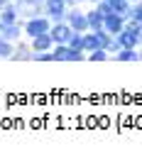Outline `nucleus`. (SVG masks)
Here are the masks:
<instances>
[{
	"mask_svg": "<svg viewBox=\"0 0 142 159\" xmlns=\"http://www.w3.org/2000/svg\"><path fill=\"white\" fill-rule=\"evenodd\" d=\"M103 47V39H101V30L98 32H86L83 34V52L86 54H91V52H96V49H101Z\"/></svg>",
	"mask_w": 142,
	"mask_h": 159,
	"instance_id": "obj_12",
	"label": "nucleus"
},
{
	"mask_svg": "<svg viewBox=\"0 0 142 159\" xmlns=\"http://www.w3.org/2000/svg\"><path fill=\"white\" fill-rule=\"evenodd\" d=\"M30 47H32V52H52V49H54V39H52L49 32H44L39 37L30 39Z\"/></svg>",
	"mask_w": 142,
	"mask_h": 159,
	"instance_id": "obj_11",
	"label": "nucleus"
},
{
	"mask_svg": "<svg viewBox=\"0 0 142 159\" xmlns=\"http://www.w3.org/2000/svg\"><path fill=\"white\" fill-rule=\"evenodd\" d=\"M66 22L74 32H88V17H86V10H81V5H71L69 12H66Z\"/></svg>",
	"mask_w": 142,
	"mask_h": 159,
	"instance_id": "obj_3",
	"label": "nucleus"
},
{
	"mask_svg": "<svg viewBox=\"0 0 142 159\" xmlns=\"http://www.w3.org/2000/svg\"><path fill=\"white\" fill-rule=\"evenodd\" d=\"M105 52H108L110 57H113V54H118V52H120V42L115 39V37H110V42L105 44Z\"/></svg>",
	"mask_w": 142,
	"mask_h": 159,
	"instance_id": "obj_20",
	"label": "nucleus"
},
{
	"mask_svg": "<svg viewBox=\"0 0 142 159\" xmlns=\"http://www.w3.org/2000/svg\"><path fill=\"white\" fill-rule=\"evenodd\" d=\"M52 30V20L42 12V15H34V17H30V20H22V32H25V39H34V37H39L44 32H49Z\"/></svg>",
	"mask_w": 142,
	"mask_h": 159,
	"instance_id": "obj_1",
	"label": "nucleus"
},
{
	"mask_svg": "<svg viewBox=\"0 0 142 159\" xmlns=\"http://www.w3.org/2000/svg\"><path fill=\"white\" fill-rule=\"evenodd\" d=\"M17 10H20V20H30V17L44 12V2H39V0H20Z\"/></svg>",
	"mask_w": 142,
	"mask_h": 159,
	"instance_id": "obj_5",
	"label": "nucleus"
},
{
	"mask_svg": "<svg viewBox=\"0 0 142 159\" xmlns=\"http://www.w3.org/2000/svg\"><path fill=\"white\" fill-rule=\"evenodd\" d=\"M108 2L113 5V10H115L118 15H122V17L127 20V12H130V5H132L130 0H108Z\"/></svg>",
	"mask_w": 142,
	"mask_h": 159,
	"instance_id": "obj_15",
	"label": "nucleus"
},
{
	"mask_svg": "<svg viewBox=\"0 0 142 159\" xmlns=\"http://www.w3.org/2000/svg\"><path fill=\"white\" fill-rule=\"evenodd\" d=\"M93 7H96V10L101 12L103 17H108V15H113V12H115V10H113V5H110L108 0H98V2L93 5Z\"/></svg>",
	"mask_w": 142,
	"mask_h": 159,
	"instance_id": "obj_18",
	"label": "nucleus"
},
{
	"mask_svg": "<svg viewBox=\"0 0 142 159\" xmlns=\"http://www.w3.org/2000/svg\"><path fill=\"white\" fill-rule=\"evenodd\" d=\"M86 59H88V61H108V59H110V54H108V52L101 47V49H96V52L86 54Z\"/></svg>",
	"mask_w": 142,
	"mask_h": 159,
	"instance_id": "obj_17",
	"label": "nucleus"
},
{
	"mask_svg": "<svg viewBox=\"0 0 142 159\" xmlns=\"http://www.w3.org/2000/svg\"><path fill=\"white\" fill-rule=\"evenodd\" d=\"M125 17L122 15H118V12H113V15H108V17H103V30L108 32V34H120L122 30H125Z\"/></svg>",
	"mask_w": 142,
	"mask_h": 159,
	"instance_id": "obj_7",
	"label": "nucleus"
},
{
	"mask_svg": "<svg viewBox=\"0 0 142 159\" xmlns=\"http://www.w3.org/2000/svg\"><path fill=\"white\" fill-rule=\"evenodd\" d=\"M137 2H140V5H142V0H137Z\"/></svg>",
	"mask_w": 142,
	"mask_h": 159,
	"instance_id": "obj_29",
	"label": "nucleus"
},
{
	"mask_svg": "<svg viewBox=\"0 0 142 159\" xmlns=\"http://www.w3.org/2000/svg\"><path fill=\"white\" fill-rule=\"evenodd\" d=\"M32 61H54L52 52H32Z\"/></svg>",
	"mask_w": 142,
	"mask_h": 159,
	"instance_id": "obj_21",
	"label": "nucleus"
},
{
	"mask_svg": "<svg viewBox=\"0 0 142 159\" xmlns=\"http://www.w3.org/2000/svg\"><path fill=\"white\" fill-rule=\"evenodd\" d=\"M12 22H22L20 20V10H17V2H7L5 7H0V25H12Z\"/></svg>",
	"mask_w": 142,
	"mask_h": 159,
	"instance_id": "obj_9",
	"label": "nucleus"
},
{
	"mask_svg": "<svg viewBox=\"0 0 142 159\" xmlns=\"http://www.w3.org/2000/svg\"><path fill=\"white\" fill-rule=\"evenodd\" d=\"M10 61H32V47H30V39L25 42H15V52H12V57Z\"/></svg>",
	"mask_w": 142,
	"mask_h": 159,
	"instance_id": "obj_10",
	"label": "nucleus"
},
{
	"mask_svg": "<svg viewBox=\"0 0 142 159\" xmlns=\"http://www.w3.org/2000/svg\"><path fill=\"white\" fill-rule=\"evenodd\" d=\"M39 2H47V0H39Z\"/></svg>",
	"mask_w": 142,
	"mask_h": 159,
	"instance_id": "obj_28",
	"label": "nucleus"
},
{
	"mask_svg": "<svg viewBox=\"0 0 142 159\" xmlns=\"http://www.w3.org/2000/svg\"><path fill=\"white\" fill-rule=\"evenodd\" d=\"M140 25H142V22H140Z\"/></svg>",
	"mask_w": 142,
	"mask_h": 159,
	"instance_id": "obj_30",
	"label": "nucleus"
},
{
	"mask_svg": "<svg viewBox=\"0 0 142 159\" xmlns=\"http://www.w3.org/2000/svg\"><path fill=\"white\" fill-rule=\"evenodd\" d=\"M86 17H88V30H91V32H98V30H103V15L96 10V7L86 10Z\"/></svg>",
	"mask_w": 142,
	"mask_h": 159,
	"instance_id": "obj_14",
	"label": "nucleus"
},
{
	"mask_svg": "<svg viewBox=\"0 0 142 159\" xmlns=\"http://www.w3.org/2000/svg\"><path fill=\"white\" fill-rule=\"evenodd\" d=\"M49 34H52L54 44H69L71 34H74V30L69 27V22H52V30H49Z\"/></svg>",
	"mask_w": 142,
	"mask_h": 159,
	"instance_id": "obj_6",
	"label": "nucleus"
},
{
	"mask_svg": "<svg viewBox=\"0 0 142 159\" xmlns=\"http://www.w3.org/2000/svg\"><path fill=\"white\" fill-rule=\"evenodd\" d=\"M52 57H54V61H88L86 59V52L71 49L69 44H54Z\"/></svg>",
	"mask_w": 142,
	"mask_h": 159,
	"instance_id": "obj_2",
	"label": "nucleus"
},
{
	"mask_svg": "<svg viewBox=\"0 0 142 159\" xmlns=\"http://www.w3.org/2000/svg\"><path fill=\"white\" fill-rule=\"evenodd\" d=\"M64 2H66V5H69V0H64Z\"/></svg>",
	"mask_w": 142,
	"mask_h": 159,
	"instance_id": "obj_26",
	"label": "nucleus"
},
{
	"mask_svg": "<svg viewBox=\"0 0 142 159\" xmlns=\"http://www.w3.org/2000/svg\"><path fill=\"white\" fill-rule=\"evenodd\" d=\"M86 2H91V0H69V7L71 5H86Z\"/></svg>",
	"mask_w": 142,
	"mask_h": 159,
	"instance_id": "obj_22",
	"label": "nucleus"
},
{
	"mask_svg": "<svg viewBox=\"0 0 142 159\" xmlns=\"http://www.w3.org/2000/svg\"><path fill=\"white\" fill-rule=\"evenodd\" d=\"M91 2H93V5H96V2H98V0H91Z\"/></svg>",
	"mask_w": 142,
	"mask_h": 159,
	"instance_id": "obj_24",
	"label": "nucleus"
},
{
	"mask_svg": "<svg viewBox=\"0 0 142 159\" xmlns=\"http://www.w3.org/2000/svg\"><path fill=\"white\" fill-rule=\"evenodd\" d=\"M12 2H20V0H12Z\"/></svg>",
	"mask_w": 142,
	"mask_h": 159,
	"instance_id": "obj_25",
	"label": "nucleus"
},
{
	"mask_svg": "<svg viewBox=\"0 0 142 159\" xmlns=\"http://www.w3.org/2000/svg\"><path fill=\"white\" fill-rule=\"evenodd\" d=\"M127 20L142 22V5H140V2H132V5H130V12H127Z\"/></svg>",
	"mask_w": 142,
	"mask_h": 159,
	"instance_id": "obj_19",
	"label": "nucleus"
},
{
	"mask_svg": "<svg viewBox=\"0 0 142 159\" xmlns=\"http://www.w3.org/2000/svg\"><path fill=\"white\" fill-rule=\"evenodd\" d=\"M66 12H69V5L64 0H47L44 2V15L52 22H66Z\"/></svg>",
	"mask_w": 142,
	"mask_h": 159,
	"instance_id": "obj_4",
	"label": "nucleus"
},
{
	"mask_svg": "<svg viewBox=\"0 0 142 159\" xmlns=\"http://www.w3.org/2000/svg\"><path fill=\"white\" fill-rule=\"evenodd\" d=\"M130 2H137V0H130Z\"/></svg>",
	"mask_w": 142,
	"mask_h": 159,
	"instance_id": "obj_27",
	"label": "nucleus"
},
{
	"mask_svg": "<svg viewBox=\"0 0 142 159\" xmlns=\"http://www.w3.org/2000/svg\"><path fill=\"white\" fill-rule=\"evenodd\" d=\"M115 39L120 42V47H132V49H137L142 44V37L135 34V32H130V30H122L120 34H115Z\"/></svg>",
	"mask_w": 142,
	"mask_h": 159,
	"instance_id": "obj_13",
	"label": "nucleus"
},
{
	"mask_svg": "<svg viewBox=\"0 0 142 159\" xmlns=\"http://www.w3.org/2000/svg\"><path fill=\"white\" fill-rule=\"evenodd\" d=\"M137 49H140V61H142V44H140V47H137Z\"/></svg>",
	"mask_w": 142,
	"mask_h": 159,
	"instance_id": "obj_23",
	"label": "nucleus"
},
{
	"mask_svg": "<svg viewBox=\"0 0 142 159\" xmlns=\"http://www.w3.org/2000/svg\"><path fill=\"white\" fill-rule=\"evenodd\" d=\"M0 37L7 42H20L25 39V32H22V22H12V25H0Z\"/></svg>",
	"mask_w": 142,
	"mask_h": 159,
	"instance_id": "obj_8",
	"label": "nucleus"
},
{
	"mask_svg": "<svg viewBox=\"0 0 142 159\" xmlns=\"http://www.w3.org/2000/svg\"><path fill=\"white\" fill-rule=\"evenodd\" d=\"M12 52H15V44L0 37V59H10V57H12Z\"/></svg>",
	"mask_w": 142,
	"mask_h": 159,
	"instance_id": "obj_16",
	"label": "nucleus"
}]
</instances>
